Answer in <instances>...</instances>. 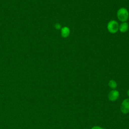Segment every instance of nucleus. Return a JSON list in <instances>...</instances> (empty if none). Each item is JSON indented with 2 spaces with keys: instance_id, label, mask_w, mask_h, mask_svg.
<instances>
[{
  "instance_id": "nucleus-1",
  "label": "nucleus",
  "mask_w": 129,
  "mask_h": 129,
  "mask_svg": "<svg viewBox=\"0 0 129 129\" xmlns=\"http://www.w3.org/2000/svg\"><path fill=\"white\" fill-rule=\"evenodd\" d=\"M117 17L120 22H126L129 17L128 10L125 8H120L117 12Z\"/></svg>"
},
{
  "instance_id": "nucleus-2",
  "label": "nucleus",
  "mask_w": 129,
  "mask_h": 129,
  "mask_svg": "<svg viewBox=\"0 0 129 129\" xmlns=\"http://www.w3.org/2000/svg\"><path fill=\"white\" fill-rule=\"evenodd\" d=\"M107 29L109 32L111 34H114L119 30V24L114 20H110L107 23Z\"/></svg>"
},
{
  "instance_id": "nucleus-3",
  "label": "nucleus",
  "mask_w": 129,
  "mask_h": 129,
  "mask_svg": "<svg viewBox=\"0 0 129 129\" xmlns=\"http://www.w3.org/2000/svg\"><path fill=\"white\" fill-rule=\"evenodd\" d=\"M120 109L123 113H127L129 112V99H126L122 101Z\"/></svg>"
},
{
  "instance_id": "nucleus-4",
  "label": "nucleus",
  "mask_w": 129,
  "mask_h": 129,
  "mask_svg": "<svg viewBox=\"0 0 129 129\" xmlns=\"http://www.w3.org/2000/svg\"><path fill=\"white\" fill-rule=\"evenodd\" d=\"M119 95V94L118 91L113 90L109 92L108 94V98L110 101H114L118 98Z\"/></svg>"
},
{
  "instance_id": "nucleus-5",
  "label": "nucleus",
  "mask_w": 129,
  "mask_h": 129,
  "mask_svg": "<svg viewBox=\"0 0 129 129\" xmlns=\"http://www.w3.org/2000/svg\"><path fill=\"white\" fill-rule=\"evenodd\" d=\"M70 34V29L68 27L64 26L61 28V35L63 38H67Z\"/></svg>"
},
{
  "instance_id": "nucleus-6",
  "label": "nucleus",
  "mask_w": 129,
  "mask_h": 129,
  "mask_svg": "<svg viewBox=\"0 0 129 129\" xmlns=\"http://www.w3.org/2000/svg\"><path fill=\"white\" fill-rule=\"evenodd\" d=\"M129 28V26L128 23L126 22H122L119 25V31L121 33H125L126 32Z\"/></svg>"
},
{
  "instance_id": "nucleus-7",
  "label": "nucleus",
  "mask_w": 129,
  "mask_h": 129,
  "mask_svg": "<svg viewBox=\"0 0 129 129\" xmlns=\"http://www.w3.org/2000/svg\"><path fill=\"white\" fill-rule=\"evenodd\" d=\"M108 85H109V86L110 88H112V89H115V88H116V87H117L116 82L115 81L113 80H110V81H109V82H108Z\"/></svg>"
},
{
  "instance_id": "nucleus-8",
  "label": "nucleus",
  "mask_w": 129,
  "mask_h": 129,
  "mask_svg": "<svg viewBox=\"0 0 129 129\" xmlns=\"http://www.w3.org/2000/svg\"><path fill=\"white\" fill-rule=\"evenodd\" d=\"M54 27L55 29L58 30V29H61V25L59 24V23H56L54 24Z\"/></svg>"
},
{
  "instance_id": "nucleus-9",
  "label": "nucleus",
  "mask_w": 129,
  "mask_h": 129,
  "mask_svg": "<svg viewBox=\"0 0 129 129\" xmlns=\"http://www.w3.org/2000/svg\"><path fill=\"white\" fill-rule=\"evenodd\" d=\"M91 129H104L100 126H95L94 127H93Z\"/></svg>"
},
{
  "instance_id": "nucleus-10",
  "label": "nucleus",
  "mask_w": 129,
  "mask_h": 129,
  "mask_svg": "<svg viewBox=\"0 0 129 129\" xmlns=\"http://www.w3.org/2000/svg\"><path fill=\"white\" fill-rule=\"evenodd\" d=\"M127 95H128V97H129V89L127 90Z\"/></svg>"
}]
</instances>
